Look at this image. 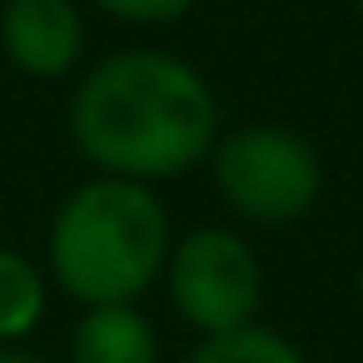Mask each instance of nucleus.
I'll use <instances>...</instances> for the list:
<instances>
[{"label": "nucleus", "mask_w": 363, "mask_h": 363, "mask_svg": "<svg viewBox=\"0 0 363 363\" xmlns=\"http://www.w3.org/2000/svg\"><path fill=\"white\" fill-rule=\"evenodd\" d=\"M169 259V214L150 184L90 179L50 224V269L65 294L100 303H135Z\"/></svg>", "instance_id": "f03ea898"}, {"label": "nucleus", "mask_w": 363, "mask_h": 363, "mask_svg": "<svg viewBox=\"0 0 363 363\" xmlns=\"http://www.w3.org/2000/svg\"><path fill=\"white\" fill-rule=\"evenodd\" d=\"M214 184L244 219L289 224L318 204L323 169L313 145L284 125H249L219 140L214 150Z\"/></svg>", "instance_id": "7ed1b4c3"}, {"label": "nucleus", "mask_w": 363, "mask_h": 363, "mask_svg": "<svg viewBox=\"0 0 363 363\" xmlns=\"http://www.w3.org/2000/svg\"><path fill=\"white\" fill-rule=\"evenodd\" d=\"M95 6L115 21H135V26H164V21H179L189 16L199 0H95Z\"/></svg>", "instance_id": "1a4fd4ad"}, {"label": "nucleus", "mask_w": 363, "mask_h": 363, "mask_svg": "<svg viewBox=\"0 0 363 363\" xmlns=\"http://www.w3.org/2000/svg\"><path fill=\"white\" fill-rule=\"evenodd\" d=\"M0 363H40V358H26V353H11V348H0Z\"/></svg>", "instance_id": "9d476101"}, {"label": "nucleus", "mask_w": 363, "mask_h": 363, "mask_svg": "<svg viewBox=\"0 0 363 363\" xmlns=\"http://www.w3.org/2000/svg\"><path fill=\"white\" fill-rule=\"evenodd\" d=\"M70 358L75 363H160V338L135 303H100L80 318Z\"/></svg>", "instance_id": "423d86ee"}, {"label": "nucleus", "mask_w": 363, "mask_h": 363, "mask_svg": "<svg viewBox=\"0 0 363 363\" xmlns=\"http://www.w3.org/2000/svg\"><path fill=\"white\" fill-rule=\"evenodd\" d=\"M45 313V284L40 269L16 254V249H0V343L26 338Z\"/></svg>", "instance_id": "0eeeda50"}, {"label": "nucleus", "mask_w": 363, "mask_h": 363, "mask_svg": "<svg viewBox=\"0 0 363 363\" xmlns=\"http://www.w3.org/2000/svg\"><path fill=\"white\" fill-rule=\"evenodd\" d=\"M358 16H363V0H358Z\"/></svg>", "instance_id": "f8f14e48"}, {"label": "nucleus", "mask_w": 363, "mask_h": 363, "mask_svg": "<svg viewBox=\"0 0 363 363\" xmlns=\"http://www.w3.org/2000/svg\"><path fill=\"white\" fill-rule=\"evenodd\" d=\"M189 363H303V353L279 338L274 328H234V333H219V338H204Z\"/></svg>", "instance_id": "6e6552de"}, {"label": "nucleus", "mask_w": 363, "mask_h": 363, "mask_svg": "<svg viewBox=\"0 0 363 363\" xmlns=\"http://www.w3.org/2000/svg\"><path fill=\"white\" fill-rule=\"evenodd\" d=\"M75 145L115 179H174L214 150L209 80L169 50H125L95 65L70 105Z\"/></svg>", "instance_id": "f257e3e1"}, {"label": "nucleus", "mask_w": 363, "mask_h": 363, "mask_svg": "<svg viewBox=\"0 0 363 363\" xmlns=\"http://www.w3.org/2000/svg\"><path fill=\"white\" fill-rule=\"evenodd\" d=\"M0 45L11 65L35 80H60L75 70L85 50V21L75 0H6L0 11Z\"/></svg>", "instance_id": "39448f33"}, {"label": "nucleus", "mask_w": 363, "mask_h": 363, "mask_svg": "<svg viewBox=\"0 0 363 363\" xmlns=\"http://www.w3.org/2000/svg\"><path fill=\"white\" fill-rule=\"evenodd\" d=\"M169 294L174 308L204 328L209 338L249 328L264 298V274L249 244L229 229H194L169 254Z\"/></svg>", "instance_id": "20e7f679"}, {"label": "nucleus", "mask_w": 363, "mask_h": 363, "mask_svg": "<svg viewBox=\"0 0 363 363\" xmlns=\"http://www.w3.org/2000/svg\"><path fill=\"white\" fill-rule=\"evenodd\" d=\"M358 298H363V269H358Z\"/></svg>", "instance_id": "9b49d317"}]
</instances>
